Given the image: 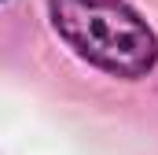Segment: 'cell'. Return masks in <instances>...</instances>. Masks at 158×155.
<instances>
[{
    "label": "cell",
    "mask_w": 158,
    "mask_h": 155,
    "mask_svg": "<svg viewBox=\"0 0 158 155\" xmlns=\"http://www.w3.org/2000/svg\"><path fill=\"white\" fill-rule=\"evenodd\" d=\"M52 30L88 67L140 81L158 67V33L129 0H48Z\"/></svg>",
    "instance_id": "1"
}]
</instances>
